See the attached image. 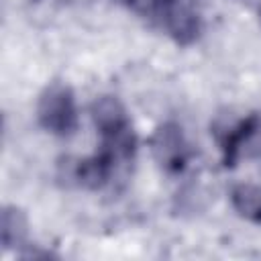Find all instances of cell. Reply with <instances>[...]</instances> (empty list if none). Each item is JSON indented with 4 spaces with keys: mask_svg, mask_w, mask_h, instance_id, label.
Here are the masks:
<instances>
[{
    "mask_svg": "<svg viewBox=\"0 0 261 261\" xmlns=\"http://www.w3.org/2000/svg\"><path fill=\"white\" fill-rule=\"evenodd\" d=\"M39 124L57 137H69L77 126V106L69 86L61 82L49 84L37 104Z\"/></svg>",
    "mask_w": 261,
    "mask_h": 261,
    "instance_id": "obj_3",
    "label": "cell"
},
{
    "mask_svg": "<svg viewBox=\"0 0 261 261\" xmlns=\"http://www.w3.org/2000/svg\"><path fill=\"white\" fill-rule=\"evenodd\" d=\"M0 234H2V245L4 249L16 247L24 241L27 237V218L24 214L14 208V206H6L2 210V224H0Z\"/></svg>",
    "mask_w": 261,
    "mask_h": 261,
    "instance_id": "obj_7",
    "label": "cell"
},
{
    "mask_svg": "<svg viewBox=\"0 0 261 261\" xmlns=\"http://www.w3.org/2000/svg\"><path fill=\"white\" fill-rule=\"evenodd\" d=\"M92 120L100 135V149L112 153L124 167H130L137 151V135L122 102L112 96L98 98L92 104Z\"/></svg>",
    "mask_w": 261,
    "mask_h": 261,
    "instance_id": "obj_2",
    "label": "cell"
},
{
    "mask_svg": "<svg viewBox=\"0 0 261 261\" xmlns=\"http://www.w3.org/2000/svg\"><path fill=\"white\" fill-rule=\"evenodd\" d=\"M151 153H153L157 165L169 175H177V173L186 171V167L192 159L190 143H188L181 126L175 122H165L153 133Z\"/></svg>",
    "mask_w": 261,
    "mask_h": 261,
    "instance_id": "obj_4",
    "label": "cell"
},
{
    "mask_svg": "<svg viewBox=\"0 0 261 261\" xmlns=\"http://www.w3.org/2000/svg\"><path fill=\"white\" fill-rule=\"evenodd\" d=\"M232 208L239 216L249 222L261 224V186L255 184H239L230 192Z\"/></svg>",
    "mask_w": 261,
    "mask_h": 261,
    "instance_id": "obj_6",
    "label": "cell"
},
{
    "mask_svg": "<svg viewBox=\"0 0 261 261\" xmlns=\"http://www.w3.org/2000/svg\"><path fill=\"white\" fill-rule=\"evenodd\" d=\"M261 130V116L259 114H249L232 124H222L216 126V139L222 151V163L224 167H232L237 159L241 157L243 147Z\"/></svg>",
    "mask_w": 261,
    "mask_h": 261,
    "instance_id": "obj_5",
    "label": "cell"
},
{
    "mask_svg": "<svg viewBox=\"0 0 261 261\" xmlns=\"http://www.w3.org/2000/svg\"><path fill=\"white\" fill-rule=\"evenodd\" d=\"M163 31L177 45H192L200 39L204 18L198 0H118Z\"/></svg>",
    "mask_w": 261,
    "mask_h": 261,
    "instance_id": "obj_1",
    "label": "cell"
}]
</instances>
